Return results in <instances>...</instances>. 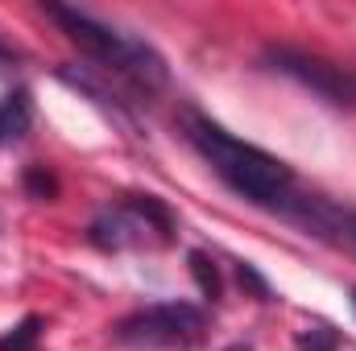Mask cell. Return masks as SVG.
<instances>
[{"instance_id":"obj_1","label":"cell","mask_w":356,"mask_h":351,"mask_svg":"<svg viewBox=\"0 0 356 351\" xmlns=\"http://www.w3.org/2000/svg\"><path fill=\"white\" fill-rule=\"evenodd\" d=\"M182 137L207 162V170L232 194H241L245 203H253L261 211H277V215H286L302 228H323L327 223V215H332L327 203L315 198V194H302L294 170L282 157L232 137L228 128H220L216 120H207L203 112H191V108L182 112Z\"/></svg>"},{"instance_id":"obj_2","label":"cell","mask_w":356,"mask_h":351,"mask_svg":"<svg viewBox=\"0 0 356 351\" xmlns=\"http://www.w3.org/2000/svg\"><path fill=\"white\" fill-rule=\"evenodd\" d=\"M42 12L67 33V42L88 58V67L116 75L133 95H158L170 87V67L166 58L137 33H124L99 17H91L83 8H67V4H42Z\"/></svg>"},{"instance_id":"obj_3","label":"cell","mask_w":356,"mask_h":351,"mask_svg":"<svg viewBox=\"0 0 356 351\" xmlns=\"http://www.w3.org/2000/svg\"><path fill=\"white\" fill-rule=\"evenodd\" d=\"M178 236L175 211L158 194H124L95 211L88 223V240L99 252H129V248H170Z\"/></svg>"},{"instance_id":"obj_4","label":"cell","mask_w":356,"mask_h":351,"mask_svg":"<svg viewBox=\"0 0 356 351\" xmlns=\"http://www.w3.org/2000/svg\"><path fill=\"white\" fill-rule=\"evenodd\" d=\"M207 335V314L191 302H154L112 327L116 343L129 348H195Z\"/></svg>"},{"instance_id":"obj_5","label":"cell","mask_w":356,"mask_h":351,"mask_svg":"<svg viewBox=\"0 0 356 351\" xmlns=\"http://www.w3.org/2000/svg\"><path fill=\"white\" fill-rule=\"evenodd\" d=\"M261 58L269 62V71L298 79L302 87H311L319 99H327L336 108H356V79L344 67H332L327 58L307 54V50H294V46H266Z\"/></svg>"},{"instance_id":"obj_6","label":"cell","mask_w":356,"mask_h":351,"mask_svg":"<svg viewBox=\"0 0 356 351\" xmlns=\"http://www.w3.org/2000/svg\"><path fill=\"white\" fill-rule=\"evenodd\" d=\"M33 128V95L25 87L8 91L0 99V145H17Z\"/></svg>"},{"instance_id":"obj_7","label":"cell","mask_w":356,"mask_h":351,"mask_svg":"<svg viewBox=\"0 0 356 351\" xmlns=\"http://www.w3.org/2000/svg\"><path fill=\"white\" fill-rule=\"evenodd\" d=\"M186 261H191V277H195V285H199V293H203L207 302H220V298H224V281H220V264L211 261L207 252H199V248H195V252H191Z\"/></svg>"},{"instance_id":"obj_8","label":"cell","mask_w":356,"mask_h":351,"mask_svg":"<svg viewBox=\"0 0 356 351\" xmlns=\"http://www.w3.org/2000/svg\"><path fill=\"white\" fill-rule=\"evenodd\" d=\"M42 318L38 314H25L17 327H8L0 335V351H38V339H42Z\"/></svg>"},{"instance_id":"obj_9","label":"cell","mask_w":356,"mask_h":351,"mask_svg":"<svg viewBox=\"0 0 356 351\" xmlns=\"http://www.w3.org/2000/svg\"><path fill=\"white\" fill-rule=\"evenodd\" d=\"M21 186H25V194L38 198V203H54V198H58V178H54V170H46V166H25Z\"/></svg>"},{"instance_id":"obj_10","label":"cell","mask_w":356,"mask_h":351,"mask_svg":"<svg viewBox=\"0 0 356 351\" xmlns=\"http://www.w3.org/2000/svg\"><path fill=\"white\" fill-rule=\"evenodd\" d=\"M298 351H340V331L327 327V323H311L298 331Z\"/></svg>"},{"instance_id":"obj_11","label":"cell","mask_w":356,"mask_h":351,"mask_svg":"<svg viewBox=\"0 0 356 351\" xmlns=\"http://www.w3.org/2000/svg\"><path fill=\"white\" fill-rule=\"evenodd\" d=\"M236 277H241V285H245V289H253V293H257V302H273V289H269L266 277L257 273V264L236 261Z\"/></svg>"},{"instance_id":"obj_12","label":"cell","mask_w":356,"mask_h":351,"mask_svg":"<svg viewBox=\"0 0 356 351\" xmlns=\"http://www.w3.org/2000/svg\"><path fill=\"white\" fill-rule=\"evenodd\" d=\"M17 62H21V54H17V50L0 37V71H8V67H17Z\"/></svg>"},{"instance_id":"obj_13","label":"cell","mask_w":356,"mask_h":351,"mask_svg":"<svg viewBox=\"0 0 356 351\" xmlns=\"http://www.w3.org/2000/svg\"><path fill=\"white\" fill-rule=\"evenodd\" d=\"M344 228H348V240L356 244V215H348V219H344Z\"/></svg>"},{"instance_id":"obj_14","label":"cell","mask_w":356,"mask_h":351,"mask_svg":"<svg viewBox=\"0 0 356 351\" xmlns=\"http://www.w3.org/2000/svg\"><path fill=\"white\" fill-rule=\"evenodd\" d=\"M224 351H253L249 343H232V348H224Z\"/></svg>"},{"instance_id":"obj_15","label":"cell","mask_w":356,"mask_h":351,"mask_svg":"<svg viewBox=\"0 0 356 351\" xmlns=\"http://www.w3.org/2000/svg\"><path fill=\"white\" fill-rule=\"evenodd\" d=\"M353 314H356V289H353Z\"/></svg>"}]
</instances>
